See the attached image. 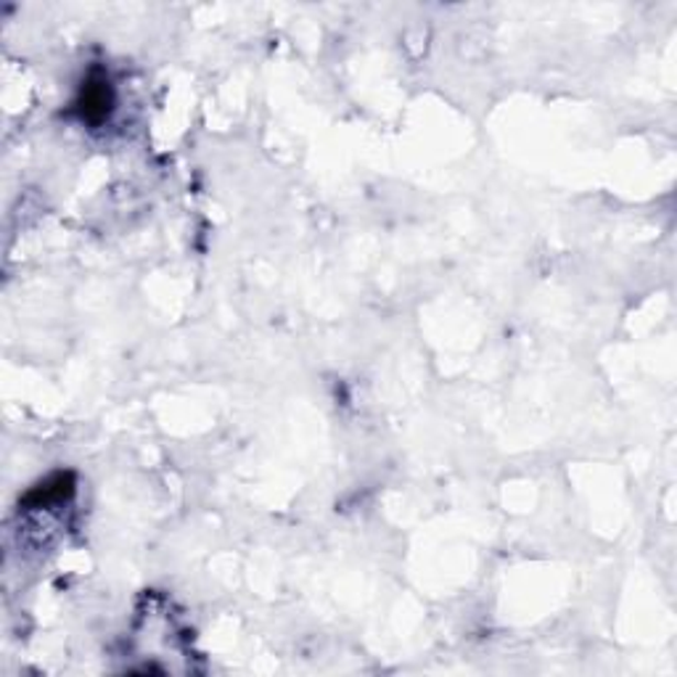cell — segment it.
<instances>
[{
  "mask_svg": "<svg viewBox=\"0 0 677 677\" xmlns=\"http://www.w3.org/2000/svg\"><path fill=\"white\" fill-rule=\"evenodd\" d=\"M72 495H75V474L72 471H58V474H51L41 484L30 488L28 495L22 498V505L28 511L51 509V505L69 501Z\"/></svg>",
  "mask_w": 677,
  "mask_h": 677,
  "instance_id": "7a4b0ae2",
  "label": "cell"
},
{
  "mask_svg": "<svg viewBox=\"0 0 677 677\" xmlns=\"http://www.w3.org/2000/svg\"><path fill=\"white\" fill-rule=\"evenodd\" d=\"M111 109H114V88H111L107 72L94 69L85 77L77 98L72 101V111L88 124H101L109 120Z\"/></svg>",
  "mask_w": 677,
  "mask_h": 677,
  "instance_id": "6da1fadb",
  "label": "cell"
}]
</instances>
